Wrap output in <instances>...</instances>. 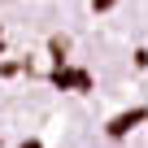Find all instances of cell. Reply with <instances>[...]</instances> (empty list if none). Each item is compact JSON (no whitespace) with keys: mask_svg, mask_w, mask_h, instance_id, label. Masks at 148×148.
<instances>
[{"mask_svg":"<svg viewBox=\"0 0 148 148\" xmlns=\"http://www.w3.org/2000/svg\"><path fill=\"white\" fill-rule=\"evenodd\" d=\"M18 148H44V144H39V139H26V144H18Z\"/></svg>","mask_w":148,"mask_h":148,"instance_id":"cell-1","label":"cell"}]
</instances>
